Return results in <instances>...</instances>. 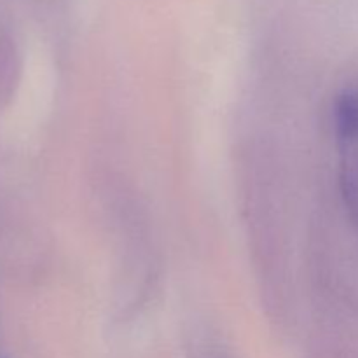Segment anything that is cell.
<instances>
[{"label":"cell","mask_w":358,"mask_h":358,"mask_svg":"<svg viewBox=\"0 0 358 358\" xmlns=\"http://www.w3.org/2000/svg\"><path fill=\"white\" fill-rule=\"evenodd\" d=\"M336 136L339 150V184L350 217L358 224V90L336 101Z\"/></svg>","instance_id":"obj_1"}]
</instances>
